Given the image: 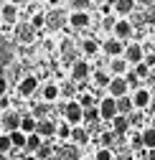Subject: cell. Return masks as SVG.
Wrapping results in <instances>:
<instances>
[{
	"label": "cell",
	"instance_id": "cell-1",
	"mask_svg": "<svg viewBox=\"0 0 155 160\" xmlns=\"http://www.w3.org/2000/svg\"><path fill=\"white\" fill-rule=\"evenodd\" d=\"M21 114L18 112H13V109H8V112H3V122H0V127L5 130V135H10V132H18L21 130Z\"/></svg>",
	"mask_w": 155,
	"mask_h": 160
},
{
	"label": "cell",
	"instance_id": "cell-2",
	"mask_svg": "<svg viewBox=\"0 0 155 160\" xmlns=\"http://www.w3.org/2000/svg\"><path fill=\"white\" fill-rule=\"evenodd\" d=\"M64 117L69 125H79L84 119V109L79 107V102H69V104H64Z\"/></svg>",
	"mask_w": 155,
	"mask_h": 160
},
{
	"label": "cell",
	"instance_id": "cell-3",
	"mask_svg": "<svg viewBox=\"0 0 155 160\" xmlns=\"http://www.w3.org/2000/svg\"><path fill=\"white\" fill-rule=\"evenodd\" d=\"M117 114H120V112H117V99L107 97V99L99 102V117H102V119H114Z\"/></svg>",
	"mask_w": 155,
	"mask_h": 160
},
{
	"label": "cell",
	"instance_id": "cell-4",
	"mask_svg": "<svg viewBox=\"0 0 155 160\" xmlns=\"http://www.w3.org/2000/svg\"><path fill=\"white\" fill-rule=\"evenodd\" d=\"M15 38L21 43H33V38H36V28L31 23H18L15 26Z\"/></svg>",
	"mask_w": 155,
	"mask_h": 160
},
{
	"label": "cell",
	"instance_id": "cell-5",
	"mask_svg": "<svg viewBox=\"0 0 155 160\" xmlns=\"http://www.w3.org/2000/svg\"><path fill=\"white\" fill-rule=\"evenodd\" d=\"M36 89H38V79L36 76H23L21 82H18V94L21 97H31V94H36Z\"/></svg>",
	"mask_w": 155,
	"mask_h": 160
},
{
	"label": "cell",
	"instance_id": "cell-6",
	"mask_svg": "<svg viewBox=\"0 0 155 160\" xmlns=\"http://www.w3.org/2000/svg\"><path fill=\"white\" fill-rule=\"evenodd\" d=\"M109 94H112V99H122L125 97V92H127V82H125V76H114L112 82H109Z\"/></svg>",
	"mask_w": 155,
	"mask_h": 160
},
{
	"label": "cell",
	"instance_id": "cell-7",
	"mask_svg": "<svg viewBox=\"0 0 155 160\" xmlns=\"http://www.w3.org/2000/svg\"><path fill=\"white\" fill-rule=\"evenodd\" d=\"M69 26L71 28H87L89 26V15H87V10H74L71 15H69Z\"/></svg>",
	"mask_w": 155,
	"mask_h": 160
},
{
	"label": "cell",
	"instance_id": "cell-8",
	"mask_svg": "<svg viewBox=\"0 0 155 160\" xmlns=\"http://www.w3.org/2000/svg\"><path fill=\"white\" fill-rule=\"evenodd\" d=\"M89 71H92V69H89V64L79 58V61L71 66V79H74V82H84V79L89 76Z\"/></svg>",
	"mask_w": 155,
	"mask_h": 160
},
{
	"label": "cell",
	"instance_id": "cell-9",
	"mask_svg": "<svg viewBox=\"0 0 155 160\" xmlns=\"http://www.w3.org/2000/svg\"><path fill=\"white\" fill-rule=\"evenodd\" d=\"M56 160H79V150H76V145L56 148Z\"/></svg>",
	"mask_w": 155,
	"mask_h": 160
},
{
	"label": "cell",
	"instance_id": "cell-10",
	"mask_svg": "<svg viewBox=\"0 0 155 160\" xmlns=\"http://www.w3.org/2000/svg\"><path fill=\"white\" fill-rule=\"evenodd\" d=\"M125 61L127 64H142V46H138V43L127 46L125 48Z\"/></svg>",
	"mask_w": 155,
	"mask_h": 160
},
{
	"label": "cell",
	"instance_id": "cell-11",
	"mask_svg": "<svg viewBox=\"0 0 155 160\" xmlns=\"http://www.w3.org/2000/svg\"><path fill=\"white\" fill-rule=\"evenodd\" d=\"M36 130H38V119H36L33 114H23V119H21V132L28 137V135H36Z\"/></svg>",
	"mask_w": 155,
	"mask_h": 160
},
{
	"label": "cell",
	"instance_id": "cell-12",
	"mask_svg": "<svg viewBox=\"0 0 155 160\" xmlns=\"http://www.w3.org/2000/svg\"><path fill=\"white\" fill-rule=\"evenodd\" d=\"M56 127H59V125H53L51 119H41V122H38L36 135L41 137V140H43V137H53V135H56Z\"/></svg>",
	"mask_w": 155,
	"mask_h": 160
},
{
	"label": "cell",
	"instance_id": "cell-13",
	"mask_svg": "<svg viewBox=\"0 0 155 160\" xmlns=\"http://www.w3.org/2000/svg\"><path fill=\"white\" fill-rule=\"evenodd\" d=\"M0 15H3L5 23H15V21H18V5H15V3H3Z\"/></svg>",
	"mask_w": 155,
	"mask_h": 160
},
{
	"label": "cell",
	"instance_id": "cell-14",
	"mask_svg": "<svg viewBox=\"0 0 155 160\" xmlns=\"http://www.w3.org/2000/svg\"><path fill=\"white\" fill-rule=\"evenodd\" d=\"M127 46H122V41H117V38H109V41L104 43V53L114 56V58H120V53H125Z\"/></svg>",
	"mask_w": 155,
	"mask_h": 160
},
{
	"label": "cell",
	"instance_id": "cell-15",
	"mask_svg": "<svg viewBox=\"0 0 155 160\" xmlns=\"http://www.w3.org/2000/svg\"><path fill=\"white\" fill-rule=\"evenodd\" d=\"M59 94H61V89L56 87V84H43V87H41V97H43L46 104H51L53 99H59Z\"/></svg>",
	"mask_w": 155,
	"mask_h": 160
},
{
	"label": "cell",
	"instance_id": "cell-16",
	"mask_svg": "<svg viewBox=\"0 0 155 160\" xmlns=\"http://www.w3.org/2000/svg\"><path fill=\"white\" fill-rule=\"evenodd\" d=\"M114 36H117V41L130 38V36H132V26H130L127 21H117V23H114Z\"/></svg>",
	"mask_w": 155,
	"mask_h": 160
},
{
	"label": "cell",
	"instance_id": "cell-17",
	"mask_svg": "<svg viewBox=\"0 0 155 160\" xmlns=\"http://www.w3.org/2000/svg\"><path fill=\"white\" fill-rule=\"evenodd\" d=\"M132 104L138 107V109H145V107L150 104V92H148V89H138V94L132 97Z\"/></svg>",
	"mask_w": 155,
	"mask_h": 160
},
{
	"label": "cell",
	"instance_id": "cell-18",
	"mask_svg": "<svg viewBox=\"0 0 155 160\" xmlns=\"http://www.w3.org/2000/svg\"><path fill=\"white\" fill-rule=\"evenodd\" d=\"M112 127H114V135H125L130 130V119L122 117V114H117V117L112 119Z\"/></svg>",
	"mask_w": 155,
	"mask_h": 160
},
{
	"label": "cell",
	"instance_id": "cell-19",
	"mask_svg": "<svg viewBox=\"0 0 155 160\" xmlns=\"http://www.w3.org/2000/svg\"><path fill=\"white\" fill-rule=\"evenodd\" d=\"M64 21H66V15H64V13H59V10H53V13H48V15H46V23H48L51 28H59Z\"/></svg>",
	"mask_w": 155,
	"mask_h": 160
},
{
	"label": "cell",
	"instance_id": "cell-20",
	"mask_svg": "<svg viewBox=\"0 0 155 160\" xmlns=\"http://www.w3.org/2000/svg\"><path fill=\"white\" fill-rule=\"evenodd\" d=\"M56 155V148H51V145H41V148H38V152H36V160H51Z\"/></svg>",
	"mask_w": 155,
	"mask_h": 160
},
{
	"label": "cell",
	"instance_id": "cell-21",
	"mask_svg": "<svg viewBox=\"0 0 155 160\" xmlns=\"http://www.w3.org/2000/svg\"><path fill=\"white\" fill-rule=\"evenodd\" d=\"M71 140L76 145H87V140H89V132L84 130V127H74V132H71Z\"/></svg>",
	"mask_w": 155,
	"mask_h": 160
},
{
	"label": "cell",
	"instance_id": "cell-22",
	"mask_svg": "<svg viewBox=\"0 0 155 160\" xmlns=\"http://www.w3.org/2000/svg\"><path fill=\"white\" fill-rule=\"evenodd\" d=\"M132 107H135V104H132V99H130V97L117 99V112H120L122 117H125V114H130V112H132Z\"/></svg>",
	"mask_w": 155,
	"mask_h": 160
},
{
	"label": "cell",
	"instance_id": "cell-23",
	"mask_svg": "<svg viewBox=\"0 0 155 160\" xmlns=\"http://www.w3.org/2000/svg\"><path fill=\"white\" fill-rule=\"evenodd\" d=\"M114 5V10H117L120 15H127L132 8H135V3H132V0H117V3H112Z\"/></svg>",
	"mask_w": 155,
	"mask_h": 160
},
{
	"label": "cell",
	"instance_id": "cell-24",
	"mask_svg": "<svg viewBox=\"0 0 155 160\" xmlns=\"http://www.w3.org/2000/svg\"><path fill=\"white\" fill-rule=\"evenodd\" d=\"M140 137H142V145H145V148H150V150L155 148V127H148Z\"/></svg>",
	"mask_w": 155,
	"mask_h": 160
},
{
	"label": "cell",
	"instance_id": "cell-25",
	"mask_svg": "<svg viewBox=\"0 0 155 160\" xmlns=\"http://www.w3.org/2000/svg\"><path fill=\"white\" fill-rule=\"evenodd\" d=\"M41 145H43V140L38 137V135H28V142H26V150H28V152H38Z\"/></svg>",
	"mask_w": 155,
	"mask_h": 160
},
{
	"label": "cell",
	"instance_id": "cell-26",
	"mask_svg": "<svg viewBox=\"0 0 155 160\" xmlns=\"http://www.w3.org/2000/svg\"><path fill=\"white\" fill-rule=\"evenodd\" d=\"M10 142H13V148H26V142H28V137L18 130V132H10Z\"/></svg>",
	"mask_w": 155,
	"mask_h": 160
},
{
	"label": "cell",
	"instance_id": "cell-27",
	"mask_svg": "<svg viewBox=\"0 0 155 160\" xmlns=\"http://www.w3.org/2000/svg\"><path fill=\"white\" fill-rule=\"evenodd\" d=\"M109 69L117 74V76H122V74L127 71V61H125V58H114V61L109 64Z\"/></svg>",
	"mask_w": 155,
	"mask_h": 160
},
{
	"label": "cell",
	"instance_id": "cell-28",
	"mask_svg": "<svg viewBox=\"0 0 155 160\" xmlns=\"http://www.w3.org/2000/svg\"><path fill=\"white\" fill-rule=\"evenodd\" d=\"M61 53H64V58H66V61H71V66H74L76 61H79V58H74V53H76V51H74V43H69V41L64 43V48H61Z\"/></svg>",
	"mask_w": 155,
	"mask_h": 160
},
{
	"label": "cell",
	"instance_id": "cell-29",
	"mask_svg": "<svg viewBox=\"0 0 155 160\" xmlns=\"http://www.w3.org/2000/svg\"><path fill=\"white\" fill-rule=\"evenodd\" d=\"M71 132H74V127H71L69 122H61L59 127H56V135H59L61 140H69V137H71Z\"/></svg>",
	"mask_w": 155,
	"mask_h": 160
},
{
	"label": "cell",
	"instance_id": "cell-30",
	"mask_svg": "<svg viewBox=\"0 0 155 160\" xmlns=\"http://www.w3.org/2000/svg\"><path fill=\"white\" fill-rule=\"evenodd\" d=\"M97 48H99V46H97V41H92V38L82 41V51H84L87 56H94V53H97Z\"/></svg>",
	"mask_w": 155,
	"mask_h": 160
},
{
	"label": "cell",
	"instance_id": "cell-31",
	"mask_svg": "<svg viewBox=\"0 0 155 160\" xmlns=\"http://www.w3.org/2000/svg\"><path fill=\"white\" fill-rule=\"evenodd\" d=\"M10 148H13V142H10V135H0V155H5V152H10Z\"/></svg>",
	"mask_w": 155,
	"mask_h": 160
},
{
	"label": "cell",
	"instance_id": "cell-32",
	"mask_svg": "<svg viewBox=\"0 0 155 160\" xmlns=\"http://www.w3.org/2000/svg\"><path fill=\"white\" fill-rule=\"evenodd\" d=\"M46 112H48V104H36V107H33V112H31V114H33V117H36V119H38V122H41V119H46V117H43V114H46Z\"/></svg>",
	"mask_w": 155,
	"mask_h": 160
},
{
	"label": "cell",
	"instance_id": "cell-33",
	"mask_svg": "<svg viewBox=\"0 0 155 160\" xmlns=\"http://www.w3.org/2000/svg\"><path fill=\"white\" fill-rule=\"evenodd\" d=\"M79 107H82V109H92V107H94V97H92V94H82V97H79Z\"/></svg>",
	"mask_w": 155,
	"mask_h": 160
},
{
	"label": "cell",
	"instance_id": "cell-34",
	"mask_svg": "<svg viewBox=\"0 0 155 160\" xmlns=\"http://www.w3.org/2000/svg\"><path fill=\"white\" fill-rule=\"evenodd\" d=\"M31 26H33L36 31H38V28H43V26H46V15H43V13H36V15L31 18Z\"/></svg>",
	"mask_w": 155,
	"mask_h": 160
},
{
	"label": "cell",
	"instance_id": "cell-35",
	"mask_svg": "<svg viewBox=\"0 0 155 160\" xmlns=\"http://www.w3.org/2000/svg\"><path fill=\"white\" fill-rule=\"evenodd\" d=\"M94 82L99 84V87H109V82H112V79L107 76V71H97V74H94Z\"/></svg>",
	"mask_w": 155,
	"mask_h": 160
},
{
	"label": "cell",
	"instance_id": "cell-36",
	"mask_svg": "<svg viewBox=\"0 0 155 160\" xmlns=\"http://www.w3.org/2000/svg\"><path fill=\"white\" fill-rule=\"evenodd\" d=\"M84 119H89V122H94V119H102V117H99V107L84 109Z\"/></svg>",
	"mask_w": 155,
	"mask_h": 160
},
{
	"label": "cell",
	"instance_id": "cell-37",
	"mask_svg": "<svg viewBox=\"0 0 155 160\" xmlns=\"http://www.w3.org/2000/svg\"><path fill=\"white\" fill-rule=\"evenodd\" d=\"M10 61V48L8 43H0V64H8Z\"/></svg>",
	"mask_w": 155,
	"mask_h": 160
},
{
	"label": "cell",
	"instance_id": "cell-38",
	"mask_svg": "<svg viewBox=\"0 0 155 160\" xmlns=\"http://www.w3.org/2000/svg\"><path fill=\"white\" fill-rule=\"evenodd\" d=\"M94 160H112V150L109 148H99L97 155H94Z\"/></svg>",
	"mask_w": 155,
	"mask_h": 160
},
{
	"label": "cell",
	"instance_id": "cell-39",
	"mask_svg": "<svg viewBox=\"0 0 155 160\" xmlns=\"http://www.w3.org/2000/svg\"><path fill=\"white\" fill-rule=\"evenodd\" d=\"M59 89H61V94H64V97H74V94H76V87H74L71 82H66V84H61Z\"/></svg>",
	"mask_w": 155,
	"mask_h": 160
},
{
	"label": "cell",
	"instance_id": "cell-40",
	"mask_svg": "<svg viewBox=\"0 0 155 160\" xmlns=\"http://www.w3.org/2000/svg\"><path fill=\"white\" fill-rule=\"evenodd\" d=\"M3 97H8V79L0 74V99H3Z\"/></svg>",
	"mask_w": 155,
	"mask_h": 160
},
{
	"label": "cell",
	"instance_id": "cell-41",
	"mask_svg": "<svg viewBox=\"0 0 155 160\" xmlns=\"http://www.w3.org/2000/svg\"><path fill=\"white\" fill-rule=\"evenodd\" d=\"M135 74H138V79L148 76V66H145V64H138V66H135Z\"/></svg>",
	"mask_w": 155,
	"mask_h": 160
},
{
	"label": "cell",
	"instance_id": "cell-42",
	"mask_svg": "<svg viewBox=\"0 0 155 160\" xmlns=\"http://www.w3.org/2000/svg\"><path fill=\"white\" fill-rule=\"evenodd\" d=\"M112 140H114V132H104V135H102V148H107Z\"/></svg>",
	"mask_w": 155,
	"mask_h": 160
},
{
	"label": "cell",
	"instance_id": "cell-43",
	"mask_svg": "<svg viewBox=\"0 0 155 160\" xmlns=\"http://www.w3.org/2000/svg\"><path fill=\"white\" fill-rule=\"evenodd\" d=\"M125 82H127V87H138V74H127Z\"/></svg>",
	"mask_w": 155,
	"mask_h": 160
},
{
	"label": "cell",
	"instance_id": "cell-44",
	"mask_svg": "<svg viewBox=\"0 0 155 160\" xmlns=\"http://www.w3.org/2000/svg\"><path fill=\"white\" fill-rule=\"evenodd\" d=\"M112 8H114V5H112V3H102V5H99V10H102V13H104V15H107V13H109V10H112Z\"/></svg>",
	"mask_w": 155,
	"mask_h": 160
},
{
	"label": "cell",
	"instance_id": "cell-45",
	"mask_svg": "<svg viewBox=\"0 0 155 160\" xmlns=\"http://www.w3.org/2000/svg\"><path fill=\"white\" fill-rule=\"evenodd\" d=\"M71 5H74V8H76V10H84V8H87V5H89V3H84V0H76V3H71Z\"/></svg>",
	"mask_w": 155,
	"mask_h": 160
},
{
	"label": "cell",
	"instance_id": "cell-46",
	"mask_svg": "<svg viewBox=\"0 0 155 160\" xmlns=\"http://www.w3.org/2000/svg\"><path fill=\"white\" fill-rule=\"evenodd\" d=\"M140 119H142V114H140V112H135V114L130 117V122H140Z\"/></svg>",
	"mask_w": 155,
	"mask_h": 160
},
{
	"label": "cell",
	"instance_id": "cell-47",
	"mask_svg": "<svg viewBox=\"0 0 155 160\" xmlns=\"http://www.w3.org/2000/svg\"><path fill=\"white\" fill-rule=\"evenodd\" d=\"M8 104H10V102H8V97H3V99H0V109H5Z\"/></svg>",
	"mask_w": 155,
	"mask_h": 160
},
{
	"label": "cell",
	"instance_id": "cell-48",
	"mask_svg": "<svg viewBox=\"0 0 155 160\" xmlns=\"http://www.w3.org/2000/svg\"><path fill=\"white\" fill-rule=\"evenodd\" d=\"M152 64H155V56H148L145 58V66H152Z\"/></svg>",
	"mask_w": 155,
	"mask_h": 160
},
{
	"label": "cell",
	"instance_id": "cell-49",
	"mask_svg": "<svg viewBox=\"0 0 155 160\" xmlns=\"http://www.w3.org/2000/svg\"><path fill=\"white\" fill-rule=\"evenodd\" d=\"M21 160H36V158H33V155H23Z\"/></svg>",
	"mask_w": 155,
	"mask_h": 160
},
{
	"label": "cell",
	"instance_id": "cell-50",
	"mask_svg": "<svg viewBox=\"0 0 155 160\" xmlns=\"http://www.w3.org/2000/svg\"><path fill=\"white\" fill-rule=\"evenodd\" d=\"M148 160H155V152H150V158H148Z\"/></svg>",
	"mask_w": 155,
	"mask_h": 160
},
{
	"label": "cell",
	"instance_id": "cell-51",
	"mask_svg": "<svg viewBox=\"0 0 155 160\" xmlns=\"http://www.w3.org/2000/svg\"><path fill=\"white\" fill-rule=\"evenodd\" d=\"M152 127H155V117H152Z\"/></svg>",
	"mask_w": 155,
	"mask_h": 160
},
{
	"label": "cell",
	"instance_id": "cell-52",
	"mask_svg": "<svg viewBox=\"0 0 155 160\" xmlns=\"http://www.w3.org/2000/svg\"><path fill=\"white\" fill-rule=\"evenodd\" d=\"M0 122H3V114H0Z\"/></svg>",
	"mask_w": 155,
	"mask_h": 160
},
{
	"label": "cell",
	"instance_id": "cell-53",
	"mask_svg": "<svg viewBox=\"0 0 155 160\" xmlns=\"http://www.w3.org/2000/svg\"><path fill=\"white\" fill-rule=\"evenodd\" d=\"M0 135H3V132H0Z\"/></svg>",
	"mask_w": 155,
	"mask_h": 160
}]
</instances>
